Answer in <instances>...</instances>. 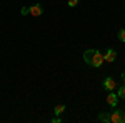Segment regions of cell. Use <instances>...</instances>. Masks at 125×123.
<instances>
[{"mask_svg":"<svg viewBox=\"0 0 125 123\" xmlns=\"http://www.w3.org/2000/svg\"><path fill=\"white\" fill-rule=\"evenodd\" d=\"M83 60H85L87 65L94 66V68H98V66H102V63H104V55L100 53V50L90 48V50H87L85 53H83Z\"/></svg>","mask_w":125,"mask_h":123,"instance_id":"1","label":"cell"},{"mask_svg":"<svg viewBox=\"0 0 125 123\" xmlns=\"http://www.w3.org/2000/svg\"><path fill=\"white\" fill-rule=\"evenodd\" d=\"M20 13H22V15H32V17H40V15L43 13V7H42L40 3H33V5H30V7H23V9L20 10Z\"/></svg>","mask_w":125,"mask_h":123,"instance_id":"2","label":"cell"},{"mask_svg":"<svg viewBox=\"0 0 125 123\" xmlns=\"http://www.w3.org/2000/svg\"><path fill=\"white\" fill-rule=\"evenodd\" d=\"M110 123H125V112L124 110H114L110 113Z\"/></svg>","mask_w":125,"mask_h":123,"instance_id":"3","label":"cell"},{"mask_svg":"<svg viewBox=\"0 0 125 123\" xmlns=\"http://www.w3.org/2000/svg\"><path fill=\"white\" fill-rule=\"evenodd\" d=\"M102 85H104V88H105L107 92H114V90H115V86H117V83H115V80H114L112 76H107Z\"/></svg>","mask_w":125,"mask_h":123,"instance_id":"4","label":"cell"},{"mask_svg":"<svg viewBox=\"0 0 125 123\" xmlns=\"http://www.w3.org/2000/svg\"><path fill=\"white\" fill-rule=\"evenodd\" d=\"M115 58H117V52L114 50V48H108V50H107V53L104 55V62L112 63V62H115Z\"/></svg>","mask_w":125,"mask_h":123,"instance_id":"5","label":"cell"},{"mask_svg":"<svg viewBox=\"0 0 125 123\" xmlns=\"http://www.w3.org/2000/svg\"><path fill=\"white\" fill-rule=\"evenodd\" d=\"M107 103L110 105L112 108H115L117 103H118V96H117V93H114V92H108V95H107Z\"/></svg>","mask_w":125,"mask_h":123,"instance_id":"6","label":"cell"},{"mask_svg":"<svg viewBox=\"0 0 125 123\" xmlns=\"http://www.w3.org/2000/svg\"><path fill=\"white\" fill-rule=\"evenodd\" d=\"M98 122L108 123V122H110V113H108V112H102V113H98Z\"/></svg>","mask_w":125,"mask_h":123,"instance_id":"7","label":"cell"},{"mask_svg":"<svg viewBox=\"0 0 125 123\" xmlns=\"http://www.w3.org/2000/svg\"><path fill=\"white\" fill-rule=\"evenodd\" d=\"M63 112H65V105H63V103L57 105V106L53 108V113H55V115H62Z\"/></svg>","mask_w":125,"mask_h":123,"instance_id":"8","label":"cell"},{"mask_svg":"<svg viewBox=\"0 0 125 123\" xmlns=\"http://www.w3.org/2000/svg\"><path fill=\"white\" fill-rule=\"evenodd\" d=\"M117 96H118V98H122V100H125V85H122L120 88H118V92H117Z\"/></svg>","mask_w":125,"mask_h":123,"instance_id":"9","label":"cell"},{"mask_svg":"<svg viewBox=\"0 0 125 123\" xmlns=\"http://www.w3.org/2000/svg\"><path fill=\"white\" fill-rule=\"evenodd\" d=\"M78 3H80V0H67V5L70 9H73V7H77Z\"/></svg>","mask_w":125,"mask_h":123,"instance_id":"10","label":"cell"},{"mask_svg":"<svg viewBox=\"0 0 125 123\" xmlns=\"http://www.w3.org/2000/svg\"><path fill=\"white\" fill-rule=\"evenodd\" d=\"M117 38H118L120 42H125V28H122L118 33H117Z\"/></svg>","mask_w":125,"mask_h":123,"instance_id":"11","label":"cell"},{"mask_svg":"<svg viewBox=\"0 0 125 123\" xmlns=\"http://www.w3.org/2000/svg\"><path fill=\"white\" fill-rule=\"evenodd\" d=\"M52 123H62V118H58V115L55 118H52Z\"/></svg>","mask_w":125,"mask_h":123,"instance_id":"12","label":"cell"},{"mask_svg":"<svg viewBox=\"0 0 125 123\" xmlns=\"http://www.w3.org/2000/svg\"><path fill=\"white\" fill-rule=\"evenodd\" d=\"M122 80H124V83H125V72H122Z\"/></svg>","mask_w":125,"mask_h":123,"instance_id":"13","label":"cell"}]
</instances>
